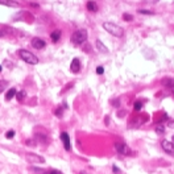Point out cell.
<instances>
[{"instance_id":"5b68a950","label":"cell","mask_w":174,"mask_h":174,"mask_svg":"<svg viewBox=\"0 0 174 174\" xmlns=\"http://www.w3.org/2000/svg\"><path fill=\"white\" fill-rule=\"evenodd\" d=\"M27 160L31 164H45V158L42 156H38L36 153H28L27 154Z\"/></svg>"},{"instance_id":"6da1fadb","label":"cell","mask_w":174,"mask_h":174,"mask_svg":"<svg viewBox=\"0 0 174 174\" xmlns=\"http://www.w3.org/2000/svg\"><path fill=\"white\" fill-rule=\"evenodd\" d=\"M103 28H104V31H107L109 34H112V36H115V37H117V38H121L124 36L123 28L113 24V23L106 21V23H103Z\"/></svg>"},{"instance_id":"e0dca14e","label":"cell","mask_w":174,"mask_h":174,"mask_svg":"<svg viewBox=\"0 0 174 174\" xmlns=\"http://www.w3.org/2000/svg\"><path fill=\"white\" fill-rule=\"evenodd\" d=\"M141 120H144L143 117H135V119H132V121H133V123L131 124V127H135V128H136V127H139L141 123H143Z\"/></svg>"},{"instance_id":"3957f363","label":"cell","mask_w":174,"mask_h":174,"mask_svg":"<svg viewBox=\"0 0 174 174\" xmlns=\"http://www.w3.org/2000/svg\"><path fill=\"white\" fill-rule=\"evenodd\" d=\"M87 40V31L86 29H78L71 36V42L74 45H82Z\"/></svg>"},{"instance_id":"ac0fdd59","label":"cell","mask_w":174,"mask_h":174,"mask_svg":"<svg viewBox=\"0 0 174 174\" xmlns=\"http://www.w3.org/2000/svg\"><path fill=\"white\" fill-rule=\"evenodd\" d=\"M156 132H157L158 135H164V133H165V125H162V124H158V125L156 127Z\"/></svg>"},{"instance_id":"277c9868","label":"cell","mask_w":174,"mask_h":174,"mask_svg":"<svg viewBox=\"0 0 174 174\" xmlns=\"http://www.w3.org/2000/svg\"><path fill=\"white\" fill-rule=\"evenodd\" d=\"M115 149L116 152L119 154H124V156H128V154H132V152H131V149L128 147H127L124 143H115Z\"/></svg>"},{"instance_id":"484cf974","label":"cell","mask_w":174,"mask_h":174,"mask_svg":"<svg viewBox=\"0 0 174 174\" xmlns=\"http://www.w3.org/2000/svg\"><path fill=\"white\" fill-rule=\"evenodd\" d=\"M167 127H170V128H174V120H169V123H167Z\"/></svg>"},{"instance_id":"d4e9b609","label":"cell","mask_w":174,"mask_h":174,"mask_svg":"<svg viewBox=\"0 0 174 174\" xmlns=\"http://www.w3.org/2000/svg\"><path fill=\"white\" fill-rule=\"evenodd\" d=\"M104 73V67L103 66H98L96 67V74H103Z\"/></svg>"},{"instance_id":"4316f807","label":"cell","mask_w":174,"mask_h":174,"mask_svg":"<svg viewBox=\"0 0 174 174\" xmlns=\"http://www.w3.org/2000/svg\"><path fill=\"white\" fill-rule=\"evenodd\" d=\"M112 170L115 171L116 174H120V170H119V169H117V167H116V166H112Z\"/></svg>"},{"instance_id":"cb8c5ba5","label":"cell","mask_w":174,"mask_h":174,"mask_svg":"<svg viewBox=\"0 0 174 174\" xmlns=\"http://www.w3.org/2000/svg\"><path fill=\"white\" fill-rule=\"evenodd\" d=\"M139 13L141 15H153L152 11H147V9H139Z\"/></svg>"},{"instance_id":"4fadbf2b","label":"cell","mask_w":174,"mask_h":174,"mask_svg":"<svg viewBox=\"0 0 174 174\" xmlns=\"http://www.w3.org/2000/svg\"><path fill=\"white\" fill-rule=\"evenodd\" d=\"M96 48H98L99 51H102V53H108V49L106 48V45L103 44L100 40H96Z\"/></svg>"},{"instance_id":"83f0119b","label":"cell","mask_w":174,"mask_h":174,"mask_svg":"<svg viewBox=\"0 0 174 174\" xmlns=\"http://www.w3.org/2000/svg\"><path fill=\"white\" fill-rule=\"evenodd\" d=\"M112 104H113V106H115V107H119V104H120V102H119V100H117V99H116V100H115V102H113V103H112Z\"/></svg>"},{"instance_id":"1f68e13d","label":"cell","mask_w":174,"mask_h":174,"mask_svg":"<svg viewBox=\"0 0 174 174\" xmlns=\"http://www.w3.org/2000/svg\"><path fill=\"white\" fill-rule=\"evenodd\" d=\"M147 1H150V3H157L158 0H147Z\"/></svg>"},{"instance_id":"603a6c76","label":"cell","mask_w":174,"mask_h":174,"mask_svg":"<svg viewBox=\"0 0 174 174\" xmlns=\"http://www.w3.org/2000/svg\"><path fill=\"white\" fill-rule=\"evenodd\" d=\"M54 113H55V116H58V117H61V116L63 115V112H62V108H61V107H59V108H55Z\"/></svg>"},{"instance_id":"44dd1931","label":"cell","mask_w":174,"mask_h":174,"mask_svg":"<svg viewBox=\"0 0 174 174\" xmlns=\"http://www.w3.org/2000/svg\"><path fill=\"white\" fill-rule=\"evenodd\" d=\"M123 19H124L125 21H132V20H133V16H131L129 13H124V15H123Z\"/></svg>"},{"instance_id":"5bb4252c","label":"cell","mask_w":174,"mask_h":174,"mask_svg":"<svg viewBox=\"0 0 174 174\" xmlns=\"http://www.w3.org/2000/svg\"><path fill=\"white\" fill-rule=\"evenodd\" d=\"M25 98H27V92H25L24 90H20V91L16 92V99L19 100V102H24Z\"/></svg>"},{"instance_id":"7a4b0ae2","label":"cell","mask_w":174,"mask_h":174,"mask_svg":"<svg viewBox=\"0 0 174 174\" xmlns=\"http://www.w3.org/2000/svg\"><path fill=\"white\" fill-rule=\"evenodd\" d=\"M19 57L23 59L24 62L29 63V65H37L38 63V58L29 50H25V49H21L19 50Z\"/></svg>"},{"instance_id":"ba28073f","label":"cell","mask_w":174,"mask_h":174,"mask_svg":"<svg viewBox=\"0 0 174 174\" xmlns=\"http://www.w3.org/2000/svg\"><path fill=\"white\" fill-rule=\"evenodd\" d=\"M61 140L62 143H63V147H65V149L67 150H71V144H70V137H69V135L66 132H62L61 133Z\"/></svg>"},{"instance_id":"d6986e66","label":"cell","mask_w":174,"mask_h":174,"mask_svg":"<svg viewBox=\"0 0 174 174\" xmlns=\"http://www.w3.org/2000/svg\"><path fill=\"white\" fill-rule=\"evenodd\" d=\"M133 107H135V111H137V112H139V111H141V108H143V103H141V102H136Z\"/></svg>"},{"instance_id":"4dcf8cb0","label":"cell","mask_w":174,"mask_h":174,"mask_svg":"<svg viewBox=\"0 0 174 174\" xmlns=\"http://www.w3.org/2000/svg\"><path fill=\"white\" fill-rule=\"evenodd\" d=\"M106 124H107V125L109 124V117H108V116H106Z\"/></svg>"},{"instance_id":"8992f818","label":"cell","mask_w":174,"mask_h":174,"mask_svg":"<svg viewBox=\"0 0 174 174\" xmlns=\"http://www.w3.org/2000/svg\"><path fill=\"white\" fill-rule=\"evenodd\" d=\"M161 147H162V149H164L166 153L174 156V143L167 141V140H164V141H161Z\"/></svg>"},{"instance_id":"ffe728a7","label":"cell","mask_w":174,"mask_h":174,"mask_svg":"<svg viewBox=\"0 0 174 174\" xmlns=\"http://www.w3.org/2000/svg\"><path fill=\"white\" fill-rule=\"evenodd\" d=\"M5 137H7V139H12V137H15V131L13 129L8 131V132L5 133Z\"/></svg>"},{"instance_id":"7402d4cb","label":"cell","mask_w":174,"mask_h":174,"mask_svg":"<svg viewBox=\"0 0 174 174\" xmlns=\"http://www.w3.org/2000/svg\"><path fill=\"white\" fill-rule=\"evenodd\" d=\"M7 87V82H4V81H0V92H3Z\"/></svg>"},{"instance_id":"f1b7e54d","label":"cell","mask_w":174,"mask_h":174,"mask_svg":"<svg viewBox=\"0 0 174 174\" xmlns=\"http://www.w3.org/2000/svg\"><path fill=\"white\" fill-rule=\"evenodd\" d=\"M49 174H61V173H59V171H58V170H51Z\"/></svg>"},{"instance_id":"8fae6325","label":"cell","mask_w":174,"mask_h":174,"mask_svg":"<svg viewBox=\"0 0 174 174\" xmlns=\"http://www.w3.org/2000/svg\"><path fill=\"white\" fill-rule=\"evenodd\" d=\"M0 4L1 5H7V7H13V8L20 5L17 1H13V0H0Z\"/></svg>"},{"instance_id":"9c48e42d","label":"cell","mask_w":174,"mask_h":174,"mask_svg":"<svg viewBox=\"0 0 174 174\" xmlns=\"http://www.w3.org/2000/svg\"><path fill=\"white\" fill-rule=\"evenodd\" d=\"M70 69H71V71L74 73V74H77V73L81 71V61H79L78 58H74V59L71 61Z\"/></svg>"},{"instance_id":"f546056e","label":"cell","mask_w":174,"mask_h":174,"mask_svg":"<svg viewBox=\"0 0 174 174\" xmlns=\"http://www.w3.org/2000/svg\"><path fill=\"white\" fill-rule=\"evenodd\" d=\"M4 36H5V32L0 29V37H4Z\"/></svg>"},{"instance_id":"30bf717a","label":"cell","mask_w":174,"mask_h":174,"mask_svg":"<svg viewBox=\"0 0 174 174\" xmlns=\"http://www.w3.org/2000/svg\"><path fill=\"white\" fill-rule=\"evenodd\" d=\"M61 34H62V32L59 31V29H55V31H53V32H51V34H50L51 41H53V42H58V41H59V38H61Z\"/></svg>"},{"instance_id":"d6a6232c","label":"cell","mask_w":174,"mask_h":174,"mask_svg":"<svg viewBox=\"0 0 174 174\" xmlns=\"http://www.w3.org/2000/svg\"><path fill=\"white\" fill-rule=\"evenodd\" d=\"M0 71H1V66H0Z\"/></svg>"},{"instance_id":"9a60e30c","label":"cell","mask_w":174,"mask_h":174,"mask_svg":"<svg viewBox=\"0 0 174 174\" xmlns=\"http://www.w3.org/2000/svg\"><path fill=\"white\" fill-rule=\"evenodd\" d=\"M16 92H17L16 89H9V90L7 91V94H5V99L11 100L12 98H15V96H16Z\"/></svg>"},{"instance_id":"2e32d148","label":"cell","mask_w":174,"mask_h":174,"mask_svg":"<svg viewBox=\"0 0 174 174\" xmlns=\"http://www.w3.org/2000/svg\"><path fill=\"white\" fill-rule=\"evenodd\" d=\"M87 9H89L90 12H96V11H98V4L91 0V1L87 3Z\"/></svg>"},{"instance_id":"836d02e7","label":"cell","mask_w":174,"mask_h":174,"mask_svg":"<svg viewBox=\"0 0 174 174\" xmlns=\"http://www.w3.org/2000/svg\"><path fill=\"white\" fill-rule=\"evenodd\" d=\"M173 141H174V136H173Z\"/></svg>"},{"instance_id":"7c38bea8","label":"cell","mask_w":174,"mask_h":174,"mask_svg":"<svg viewBox=\"0 0 174 174\" xmlns=\"http://www.w3.org/2000/svg\"><path fill=\"white\" fill-rule=\"evenodd\" d=\"M162 85H164L165 87H167V89H174V79H171V78L162 79Z\"/></svg>"},{"instance_id":"52a82bcc","label":"cell","mask_w":174,"mask_h":174,"mask_svg":"<svg viewBox=\"0 0 174 174\" xmlns=\"http://www.w3.org/2000/svg\"><path fill=\"white\" fill-rule=\"evenodd\" d=\"M32 46L36 48V49H38V50H41V49H44L45 46H46V42H45L44 40H41V38L34 37L33 40H32Z\"/></svg>"}]
</instances>
